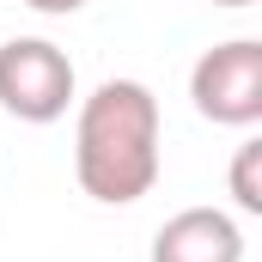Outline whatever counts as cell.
Returning a JSON list of instances; mask_svg holds the SVG:
<instances>
[{"label":"cell","instance_id":"6da1fadb","mask_svg":"<svg viewBox=\"0 0 262 262\" xmlns=\"http://www.w3.org/2000/svg\"><path fill=\"white\" fill-rule=\"evenodd\" d=\"M73 177L104 207H128L159 183V98L140 79H104L79 98L73 122Z\"/></svg>","mask_w":262,"mask_h":262},{"label":"cell","instance_id":"7a4b0ae2","mask_svg":"<svg viewBox=\"0 0 262 262\" xmlns=\"http://www.w3.org/2000/svg\"><path fill=\"white\" fill-rule=\"evenodd\" d=\"M189 104L213 128H256L262 122V43L256 37L213 43L189 67Z\"/></svg>","mask_w":262,"mask_h":262},{"label":"cell","instance_id":"3957f363","mask_svg":"<svg viewBox=\"0 0 262 262\" xmlns=\"http://www.w3.org/2000/svg\"><path fill=\"white\" fill-rule=\"evenodd\" d=\"M73 61L49 37H12L0 43V110L18 122H61L73 104Z\"/></svg>","mask_w":262,"mask_h":262},{"label":"cell","instance_id":"277c9868","mask_svg":"<svg viewBox=\"0 0 262 262\" xmlns=\"http://www.w3.org/2000/svg\"><path fill=\"white\" fill-rule=\"evenodd\" d=\"M152 262H244V226L226 207H183L152 232Z\"/></svg>","mask_w":262,"mask_h":262},{"label":"cell","instance_id":"5b68a950","mask_svg":"<svg viewBox=\"0 0 262 262\" xmlns=\"http://www.w3.org/2000/svg\"><path fill=\"white\" fill-rule=\"evenodd\" d=\"M232 201L238 213H262V140H244L232 152Z\"/></svg>","mask_w":262,"mask_h":262},{"label":"cell","instance_id":"8992f818","mask_svg":"<svg viewBox=\"0 0 262 262\" xmlns=\"http://www.w3.org/2000/svg\"><path fill=\"white\" fill-rule=\"evenodd\" d=\"M31 12H43V18H67V12H79L85 0H25Z\"/></svg>","mask_w":262,"mask_h":262},{"label":"cell","instance_id":"52a82bcc","mask_svg":"<svg viewBox=\"0 0 262 262\" xmlns=\"http://www.w3.org/2000/svg\"><path fill=\"white\" fill-rule=\"evenodd\" d=\"M207 6H256V0H207Z\"/></svg>","mask_w":262,"mask_h":262}]
</instances>
